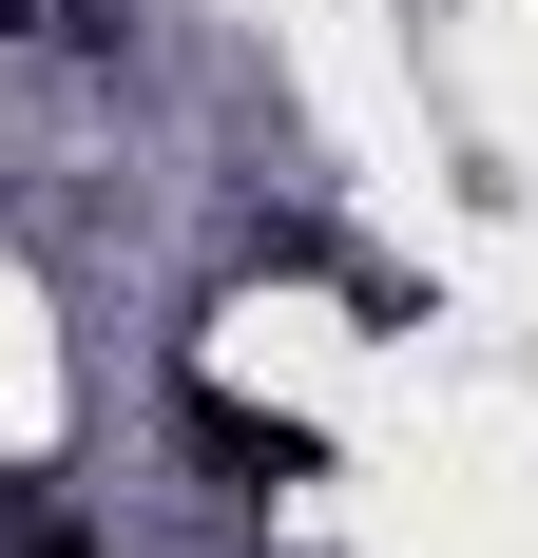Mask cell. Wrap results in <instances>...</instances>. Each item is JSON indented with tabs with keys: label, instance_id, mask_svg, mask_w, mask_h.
<instances>
[{
	"label": "cell",
	"instance_id": "cell-1",
	"mask_svg": "<svg viewBox=\"0 0 538 558\" xmlns=\"http://www.w3.org/2000/svg\"><path fill=\"white\" fill-rule=\"evenodd\" d=\"M39 558H97V539H77V520H58V539H39Z\"/></svg>",
	"mask_w": 538,
	"mask_h": 558
},
{
	"label": "cell",
	"instance_id": "cell-2",
	"mask_svg": "<svg viewBox=\"0 0 538 558\" xmlns=\"http://www.w3.org/2000/svg\"><path fill=\"white\" fill-rule=\"evenodd\" d=\"M0 39H20V0H0Z\"/></svg>",
	"mask_w": 538,
	"mask_h": 558
}]
</instances>
